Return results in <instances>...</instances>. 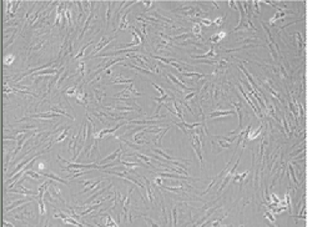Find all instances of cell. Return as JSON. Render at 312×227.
I'll return each instance as SVG.
<instances>
[{"label": "cell", "instance_id": "obj_1", "mask_svg": "<svg viewBox=\"0 0 312 227\" xmlns=\"http://www.w3.org/2000/svg\"><path fill=\"white\" fill-rule=\"evenodd\" d=\"M58 160L68 164V166H60L63 171H70L73 169H79V170H91V169H96V170H103V166L101 165H98V164H73L70 161H66L64 159H61L60 155H58Z\"/></svg>", "mask_w": 312, "mask_h": 227}, {"label": "cell", "instance_id": "obj_2", "mask_svg": "<svg viewBox=\"0 0 312 227\" xmlns=\"http://www.w3.org/2000/svg\"><path fill=\"white\" fill-rule=\"evenodd\" d=\"M191 146H192V149H194L195 152H196V156H197V159H199V161H200V167H201V170H202V166H204V159H202V141H201L200 135L195 131V129H194V134H192V136H191Z\"/></svg>", "mask_w": 312, "mask_h": 227}, {"label": "cell", "instance_id": "obj_3", "mask_svg": "<svg viewBox=\"0 0 312 227\" xmlns=\"http://www.w3.org/2000/svg\"><path fill=\"white\" fill-rule=\"evenodd\" d=\"M114 38H115V36H114ZM114 38H107L106 35H104V36H103V38H101V39L99 40V43H98V45L95 46V49H94V50H93V51L90 53L91 55H90V56H88V58H89V59H91L93 56H95V55H96V53H99V51H100V50H101L103 48H105V46H106L107 44H110V43L112 41V39H114Z\"/></svg>", "mask_w": 312, "mask_h": 227}, {"label": "cell", "instance_id": "obj_4", "mask_svg": "<svg viewBox=\"0 0 312 227\" xmlns=\"http://www.w3.org/2000/svg\"><path fill=\"white\" fill-rule=\"evenodd\" d=\"M60 114H51V113H43V114H33L31 116H28V117H24L19 121H26V120H30V119H53V117H59Z\"/></svg>", "mask_w": 312, "mask_h": 227}, {"label": "cell", "instance_id": "obj_5", "mask_svg": "<svg viewBox=\"0 0 312 227\" xmlns=\"http://www.w3.org/2000/svg\"><path fill=\"white\" fill-rule=\"evenodd\" d=\"M49 192H50L54 197H56L60 202H63V204H65V205H66V201H65V200L63 199V196H61V191H60V189L55 185V182H54V181H53V185H51V186H49Z\"/></svg>", "mask_w": 312, "mask_h": 227}, {"label": "cell", "instance_id": "obj_6", "mask_svg": "<svg viewBox=\"0 0 312 227\" xmlns=\"http://www.w3.org/2000/svg\"><path fill=\"white\" fill-rule=\"evenodd\" d=\"M194 59H199V60H205V59H212V58H216L217 56V54L215 53V48H213V44H211L210 45V50H208L207 53H205V54H202V55H191Z\"/></svg>", "mask_w": 312, "mask_h": 227}, {"label": "cell", "instance_id": "obj_7", "mask_svg": "<svg viewBox=\"0 0 312 227\" xmlns=\"http://www.w3.org/2000/svg\"><path fill=\"white\" fill-rule=\"evenodd\" d=\"M166 78L170 80V81H172L174 84H176L177 86H180L182 90H185V91H191L192 89H190V88H187L186 85H185V83L184 81H180L175 75H172V74H170V73H166Z\"/></svg>", "mask_w": 312, "mask_h": 227}, {"label": "cell", "instance_id": "obj_8", "mask_svg": "<svg viewBox=\"0 0 312 227\" xmlns=\"http://www.w3.org/2000/svg\"><path fill=\"white\" fill-rule=\"evenodd\" d=\"M121 149H122V147L120 146V147H119V149H116V150H115V151H114V152H112L111 155L106 156L105 159H101V160H100V161L98 162V164H100V165L103 166V164H106V162H111V161L116 160V159L119 157V155H121V154H122V152H121Z\"/></svg>", "mask_w": 312, "mask_h": 227}, {"label": "cell", "instance_id": "obj_9", "mask_svg": "<svg viewBox=\"0 0 312 227\" xmlns=\"http://www.w3.org/2000/svg\"><path fill=\"white\" fill-rule=\"evenodd\" d=\"M169 129H170V125H169V126H166V127H165L161 132H159L156 136H154V137H152V142H154L157 147H160V146L162 145V137H164V136H165V134L169 131Z\"/></svg>", "mask_w": 312, "mask_h": 227}, {"label": "cell", "instance_id": "obj_10", "mask_svg": "<svg viewBox=\"0 0 312 227\" xmlns=\"http://www.w3.org/2000/svg\"><path fill=\"white\" fill-rule=\"evenodd\" d=\"M41 175H43V176H45V177H49V179H51V180H54V181H56V182H60V184H65V185H68V186L70 187V184H69L68 179H61V177L56 176L55 174H48V172H43Z\"/></svg>", "mask_w": 312, "mask_h": 227}, {"label": "cell", "instance_id": "obj_11", "mask_svg": "<svg viewBox=\"0 0 312 227\" xmlns=\"http://www.w3.org/2000/svg\"><path fill=\"white\" fill-rule=\"evenodd\" d=\"M142 180L145 181V184H146V194H147V197H149V201L151 202V204H154L155 202V197H154V192L151 191V186H152V184L146 179V177H144L142 176Z\"/></svg>", "mask_w": 312, "mask_h": 227}, {"label": "cell", "instance_id": "obj_12", "mask_svg": "<svg viewBox=\"0 0 312 227\" xmlns=\"http://www.w3.org/2000/svg\"><path fill=\"white\" fill-rule=\"evenodd\" d=\"M236 114V111L232 109V110H221V111H215V113H211L208 115L210 119H216V117H222V116H230V115H233Z\"/></svg>", "mask_w": 312, "mask_h": 227}, {"label": "cell", "instance_id": "obj_13", "mask_svg": "<svg viewBox=\"0 0 312 227\" xmlns=\"http://www.w3.org/2000/svg\"><path fill=\"white\" fill-rule=\"evenodd\" d=\"M127 15H129V11L125 13V14L120 18V20H119V30H126V29H130V28H131V26L129 25V23H127Z\"/></svg>", "mask_w": 312, "mask_h": 227}, {"label": "cell", "instance_id": "obj_14", "mask_svg": "<svg viewBox=\"0 0 312 227\" xmlns=\"http://www.w3.org/2000/svg\"><path fill=\"white\" fill-rule=\"evenodd\" d=\"M111 186H112V184H110V185H109V186H107V187H104V189H103V190H100V191H98V192H96V194H95V195H93V196H91V197H89V199H88V200H86V201H85V202H84V204H83V206H88V205H89V204H90V202H93V201H94V200H95V199H96V197H98V196H100V195H103V194H104V192H106V191H107V190H110V189H111Z\"/></svg>", "mask_w": 312, "mask_h": 227}, {"label": "cell", "instance_id": "obj_15", "mask_svg": "<svg viewBox=\"0 0 312 227\" xmlns=\"http://www.w3.org/2000/svg\"><path fill=\"white\" fill-rule=\"evenodd\" d=\"M220 206H221V204H220V205H217L216 207H213V209L208 210L207 214H206V215H205V216H204V217H202L201 220H199V221H197V222L195 224V226H200V225H202V222H205V221L207 220L208 217H211V216H212V215H213V214L216 212V210H218V209H220Z\"/></svg>", "mask_w": 312, "mask_h": 227}, {"label": "cell", "instance_id": "obj_16", "mask_svg": "<svg viewBox=\"0 0 312 227\" xmlns=\"http://www.w3.org/2000/svg\"><path fill=\"white\" fill-rule=\"evenodd\" d=\"M29 201H31L30 199H23V200H18V201H15L13 205H10V206H6V207H4V212H9V211H11V210H14L15 207H18V206H20L21 204H26V202H29Z\"/></svg>", "mask_w": 312, "mask_h": 227}, {"label": "cell", "instance_id": "obj_17", "mask_svg": "<svg viewBox=\"0 0 312 227\" xmlns=\"http://www.w3.org/2000/svg\"><path fill=\"white\" fill-rule=\"evenodd\" d=\"M38 204H39V215H40V224L43 222V217L45 216L46 214V210H45V202H44V197H38Z\"/></svg>", "mask_w": 312, "mask_h": 227}, {"label": "cell", "instance_id": "obj_18", "mask_svg": "<svg viewBox=\"0 0 312 227\" xmlns=\"http://www.w3.org/2000/svg\"><path fill=\"white\" fill-rule=\"evenodd\" d=\"M286 16V11H284V10H279L270 20H269V23L271 24V25H275L276 23H277V20H280V19H284Z\"/></svg>", "mask_w": 312, "mask_h": 227}, {"label": "cell", "instance_id": "obj_19", "mask_svg": "<svg viewBox=\"0 0 312 227\" xmlns=\"http://www.w3.org/2000/svg\"><path fill=\"white\" fill-rule=\"evenodd\" d=\"M261 131H262V125H260L257 129H255V130H250V132H248V135H247V140H250V141H252V140H255V139H257L258 136H260V134H261Z\"/></svg>", "mask_w": 312, "mask_h": 227}, {"label": "cell", "instance_id": "obj_20", "mask_svg": "<svg viewBox=\"0 0 312 227\" xmlns=\"http://www.w3.org/2000/svg\"><path fill=\"white\" fill-rule=\"evenodd\" d=\"M101 181H104V180H103V179H98V180L93 181V182H91V184H90V185H89L88 187H85V189H84L83 191H80V192H79V195H84V194H86L88 191H93V189H95L96 186H99V184H100Z\"/></svg>", "mask_w": 312, "mask_h": 227}, {"label": "cell", "instance_id": "obj_21", "mask_svg": "<svg viewBox=\"0 0 312 227\" xmlns=\"http://www.w3.org/2000/svg\"><path fill=\"white\" fill-rule=\"evenodd\" d=\"M134 80L132 79H124L122 76H119L114 80H111V84H116V85H124V84H132Z\"/></svg>", "mask_w": 312, "mask_h": 227}, {"label": "cell", "instance_id": "obj_22", "mask_svg": "<svg viewBox=\"0 0 312 227\" xmlns=\"http://www.w3.org/2000/svg\"><path fill=\"white\" fill-rule=\"evenodd\" d=\"M91 44H94V43H93V41H90V43L85 44V45H84V46H83V48L80 49V51H79V53H78V54H76V55L74 56V60H79V59H81V58H84V56H85V51H86V49H88V48H89V46H90Z\"/></svg>", "mask_w": 312, "mask_h": 227}, {"label": "cell", "instance_id": "obj_23", "mask_svg": "<svg viewBox=\"0 0 312 227\" xmlns=\"http://www.w3.org/2000/svg\"><path fill=\"white\" fill-rule=\"evenodd\" d=\"M191 31H192V34H194L197 39H200V38H201V35H200V34H202V25H201V24H199V23H196V24L192 26Z\"/></svg>", "mask_w": 312, "mask_h": 227}, {"label": "cell", "instance_id": "obj_24", "mask_svg": "<svg viewBox=\"0 0 312 227\" xmlns=\"http://www.w3.org/2000/svg\"><path fill=\"white\" fill-rule=\"evenodd\" d=\"M152 100L156 101V103H159V104H166L167 101H172L174 98H170L169 94H165V95H162L161 98H152Z\"/></svg>", "mask_w": 312, "mask_h": 227}, {"label": "cell", "instance_id": "obj_25", "mask_svg": "<svg viewBox=\"0 0 312 227\" xmlns=\"http://www.w3.org/2000/svg\"><path fill=\"white\" fill-rule=\"evenodd\" d=\"M50 110L51 111H55V113H59L60 115H65L66 117H69V119H71V120H74L75 117H74V115H71V114H68L64 109H60L59 106H51L50 108Z\"/></svg>", "mask_w": 312, "mask_h": 227}, {"label": "cell", "instance_id": "obj_26", "mask_svg": "<svg viewBox=\"0 0 312 227\" xmlns=\"http://www.w3.org/2000/svg\"><path fill=\"white\" fill-rule=\"evenodd\" d=\"M93 91L95 93V99H96V104H100L103 101V99L105 98V93L96 89V88H93Z\"/></svg>", "mask_w": 312, "mask_h": 227}, {"label": "cell", "instance_id": "obj_27", "mask_svg": "<svg viewBox=\"0 0 312 227\" xmlns=\"http://www.w3.org/2000/svg\"><path fill=\"white\" fill-rule=\"evenodd\" d=\"M172 104H174V108H175V110H176V114H177V117H179L180 120H182V121H184V111H181L179 101H177L176 99H174V100H172Z\"/></svg>", "mask_w": 312, "mask_h": 227}, {"label": "cell", "instance_id": "obj_28", "mask_svg": "<svg viewBox=\"0 0 312 227\" xmlns=\"http://www.w3.org/2000/svg\"><path fill=\"white\" fill-rule=\"evenodd\" d=\"M111 1H106V28H109L111 20Z\"/></svg>", "mask_w": 312, "mask_h": 227}, {"label": "cell", "instance_id": "obj_29", "mask_svg": "<svg viewBox=\"0 0 312 227\" xmlns=\"http://www.w3.org/2000/svg\"><path fill=\"white\" fill-rule=\"evenodd\" d=\"M69 130H70V126H66V127L64 129V131H63V132H61V134H60V135H59V136L54 140V141H55V144H56V142H61V141H64V139H65V137L68 136V134H69Z\"/></svg>", "mask_w": 312, "mask_h": 227}, {"label": "cell", "instance_id": "obj_30", "mask_svg": "<svg viewBox=\"0 0 312 227\" xmlns=\"http://www.w3.org/2000/svg\"><path fill=\"white\" fill-rule=\"evenodd\" d=\"M105 219H106L104 222L105 226H119V224H116V222L112 220V217H111L110 214H105Z\"/></svg>", "mask_w": 312, "mask_h": 227}, {"label": "cell", "instance_id": "obj_31", "mask_svg": "<svg viewBox=\"0 0 312 227\" xmlns=\"http://www.w3.org/2000/svg\"><path fill=\"white\" fill-rule=\"evenodd\" d=\"M26 175L30 177V179H33V180H35V181H39V180H41V176L43 175H39L38 172H35V171H33L31 169L30 170H28V172H26Z\"/></svg>", "mask_w": 312, "mask_h": 227}, {"label": "cell", "instance_id": "obj_32", "mask_svg": "<svg viewBox=\"0 0 312 227\" xmlns=\"http://www.w3.org/2000/svg\"><path fill=\"white\" fill-rule=\"evenodd\" d=\"M125 90H129L132 95H135V96H141L142 94H140L137 90H136V88H135V85H134V83L132 84H130V85H127V86H125Z\"/></svg>", "mask_w": 312, "mask_h": 227}, {"label": "cell", "instance_id": "obj_33", "mask_svg": "<svg viewBox=\"0 0 312 227\" xmlns=\"http://www.w3.org/2000/svg\"><path fill=\"white\" fill-rule=\"evenodd\" d=\"M289 171H290V177L294 180V184H295L296 186H299V185H300V181L297 180V177H296V175H295V170H294L292 165H289Z\"/></svg>", "mask_w": 312, "mask_h": 227}, {"label": "cell", "instance_id": "obj_34", "mask_svg": "<svg viewBox=\"0 0 312 227\" xmlns=\"http://www.w3.org/2000/svg\"><path fill=\"white\" fill-rule=\"evenodd\" d=\"M78 83H75L71 88H69L66 91H65V95H76V93H78Z\"/></svg>", "mask_w": 312, "mask_h": 227}, {"label": "cell", "instance_id": "obj_35", "mask_svg": "<svg viewBox=\"0 0 312 227\" xmlns=\"http://www.w3.org/2000/svg\"><path fill=\"white\" fill-rule=\"evenodd\" d=\"M14 60H15V55H6V56H4V58H3V63H4L5 65H10V64H13V63H14Z\"/></svg>", "mask_w": 312, "mask_h": 227}, {"label": "cell", "instance_id": "obj_36", "mask_svg": "<svg viewBox=\"0 0 312 227\" xmlns=\"http://www.w3.org/2000/svg\"><path fill=\"white\" fill-rule=\"evenodd\" d=\"M141 217H142V219H144V221H145V222H146V224H147V225H149V226H156V227H157V226H160V224H156V222H155V221H154V220H151V219H149V217H147V216H141Z\"/></svg>", "mask_w": 312, "mask_h": 227}, {"label": "cell", "instance_id": "obj_37", "mask_svg": "<svg viewBox=\"0 0 312 227\" xmlns=\"http://www.w3.org/2000/svg\"><path fill=\"white\" fill-rule=\"evenodd\" d=\"M225 18H226V15H225L223 18H222V16H218V18H216V19L213 20V25H215V26H221V25H223Z\"/></svg>", "mask_w": 312, "mask_h": 227}, {"label": "cell", "instance_id": "obj_38", "mask_svg": "<svg viewBox=\"0 0 312 227\" xmlns=\"http://www.w3.org/2000/svg\"><path fill=\"white\" fill-rule=\"evenodd\" d=\"M154 1H142V5H144V11H147L149 9H152L154 6Z\"/></svg>", "mask_w": 312, "mask_h": 227}, {"label": "cell", "instance_id": "obj_39", "mask_svg": "<svg viewBox=\"0 0 312 227\" xmlns=\"http://www.w3.org/2000/svg\"><path fill=\"white\" fill-rule=\"evenodd\" d=\"M171 215H172V217H174L172 225H174V226H177V207H174V210L171 211Z\"/></svg>", "mask_w": 312, "mask_h": 227}, {"label": "cell", "instance_id": "obj_40", "mask_svg": "<svg viewBox=\"0 0 312 227\" xmlns=\"http://www.w3.org/2000/svg\"><path fill=\"white\" fill-rule=\"evenodd\" d=\"M65 14H66V19H68V21H69V25L70 26H73V18H71V11H70V9L66 6V11H65Z\"/></svg>", "mask_w": 312, "mask_h": 227}, {"label": "cell", "instance_id": "obj_41", "mask_svg": "<svg viewBox=\"0 0 312 227\" xmlns=\"http://www.w3.org/2000/svg\"><path fill=\"white\" fill-rule=\"evenodd\" d=\"M150 84H151V85H152V86H154V88H155V89H156V90H157V91H159V94H160V95H161V96H162V95H165V94H166V91H165V90H164V89H162V88H160V86H159V85H157V84H155V83H150Z\"/></svg>", "mask_w": 312, "mask_h": 227}, {"label": "cell", "instance_id": "obj_42", "mask_svg": "<svg viewBox=\"0 0 312 227\" xmlns=\"http://www.w3.org/2000/svg\"><path fill=\"white\" fill-rule=\"evenodd\" d=\"M200 23H201L202 25H205V26H211V25L213 24V21H212V20H210V19H206V18H202V19H200Z\"/></svg>", "mask_w": 312, "mask_h": 227}, {"label": "cell", "instance_id": "obj_43", "mask_svg": "<svg viewBox=\"0 0 312 227\" xmlns=\"http://www.w3.org/2000/svg\"><path fill=\"white\" fill-rule=\"evenodd\" d=\"M211 44H218L220 41H221V38L218 36V34H215V35H212L211 36Z\"/></svg>", "mask_w": 312, "mask_h": 227}, {"label": "cell", "instance_id": "obj_44", "mask_svg": "<svg viewBox=\"0 0 312 227\" xmlns=\"http://www.w3.org/2000/svg\"><path fill=\"white\" fill-rule=\"evenodd\" d=\"M265 217L270 221V224H275V217L271 215V212H269V211H266L265 212Z\"/></svg>", "mask_w": 312, "mask_h": 227}, {"label": "cell", "instance_id": "obj_45", "mask_svg": "<svg viewBox=\"0 0 312 227\" xmlns=\"http://www.w3.org/2000/svg\"><path fill=\"white\" fill-rule=\"evenodd\" d=\"M197 93L199 91H194V93H191V94H189V95H186L185 98H184V100L185 101H187V100H190V99H192V98H195V96H197Z\"/></svg>", "mask_w": 312, "mask_h": 227}, {"label": "cell", "instance_id": "obj_46", "mask_svg": "<svg viewBox=\"0 0 312 227\" xmlns=\"http://www.w3.org/2000/svg\"><path fill=\"white\" fill-rule=\"evenodd\" d=\"M39 169H40V171H44V170L46 169V162H45V161L39 162Z\"/></svg>", "mask_w": 312, "mask_h": 227}, {"label": "cell", "instance_id": "obj_47", "mask_svg": "<svg viewBox=\"0 0 312 227\" xmlns=\"http://www.w3.org/2000/svg\"><path fill=\"white\" fill-rule=\"evenodd\" d=\"M227 4L230 5V8H232V9H235V10H236V5H235V4H236V1H231V0H230V1H227Z\"/></svg>", "mask_w": 312, "mask_h": 227}, {"label": "cell", "instance_id": "obj_48", "mask_svg": "<svg viewBox=\"0 0 312 227\" xmlns=\"http://www.w3.org/2000/svg\"><path fill=\"white\" fill-rule=\"evenodd\" d=\"M226 34H227V33H226V31H223V30H222V31H220V33H218V36H220V38H221V40H222V39H223V38H226Z\"/></svg>", "mask_w": 312, "mask_h": 227}, {"label": "cell", "instance_id": "obj_49", "mask_svg": "<svg viewBox=\"0 0 312 227\" xmlns=\"http://www.w3.org/2000/svg\"><path fill=\"white\" fill-rule=\"evenodd\" d=\"M105 75H106V76H111V75H112V70H111L110 68L106 69V70H105Z\"/></svg>", "mask_w": 312, "mask_h": 227}, {"label": "cell", "instance_id": "obj_50", "mask_svg": "<svg viewBox=\"0 0 312 227\" xmlns=\"http://www.w3.org/2000/svg\"><path fill=\"white\" fill-rule=\"evenodd\" d=\"M3 226H14V224H9L6 221H3Z\"/></svg>", "mask_w": 312, "mask_h": 227}]
</instances>
